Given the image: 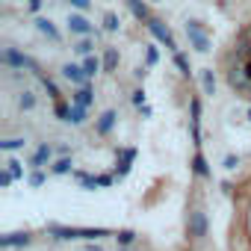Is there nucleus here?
<instances>
[{
    "instance_id": "7ed1b4c3",
    "label": "nucleus",
    "mask_w": 251,
    "mask_h": 251,
    "mask_svg": "<svg viewBox=\"0 0 251 251\" xmlns=\"http://www.w3.org/2000/svg\"><path fill=\"white\" fill-rule=\"evenodd\" d=\"M148 30H151V33H154V39H160V42H163L169 50H177V45H175V36H172V30H169L163 21L151 18V21H148Z\"/></svg>"
},
{
    "instance_id": "39448f33",
    "label": "nucleus",
    "mask_w": 251,
    "mask_h": 251,
    "mask_svg": "<svg viewBox=\"0 0 251 251\" xmlns=\"http://www.w3.org/2000/svg\"><path fill=\"white\" fill-rule=\"evenodd\" d=\"M189 233L192 236H207V216H204V210H192L189 213Z\"/></svg>"
},
{
    "instance_id": "2f4dec72",
    "label": "nucleus",
    "mask_w": 251,
    "mask_h": 251,
    "mask_svg": "<svg viewBox=\"0 0 251 251\" xmlns=\"http://www.w3.org/2000/svg\"><path fill=\"white\" fill-rule=\"evenodd\" d=\"M12 180H15V177H12V175H9V169H6V172H3V175H0V186H9V183H12Z\"/></svg>"
},
{
    "instance_id": "473e14b6",
    "label": "nucleus",
    "mask_w": 251,
    "mask_h": 251,
    "mask_svg": "<svg viewBox=\"0 0 251 251\" xmlns=\"http://www.w3.org/2000/svg\"><path fill=\"white\" fill-rule=\"evenodd\" d=\"M109 183H112V177H109V175H100V177H98V186H109Z\"/></svg>"
},
{
    "instance_id": "c85d7f7f",
    "label": "nucleus",
    "mask_w": 251,
    "mask_h": 251,
    "mask_svg": "<svg viewBox=\"0 0 251 251\" xmlns=\"http://www.w3.org/2000/svg\"><path fill=\"white\" fill-rule=\"evenodd\" d=\"M133 103H136V106H145V92H142V89L133 92Z\"/></svg>"
},
{
    "instance_id": "f8f14e48",
    "label": "nucleus",
    "mask_w": 251,
    "mask_h": 251,
    "mask_svg": "<svg viewBox=\"0 0 251 251\" xmlns=\"http://www.w3.org/2000/svg\"><path fill=\"white\" fill-rule=\"evenodd\" d=\"M36 27H39V33H45L48 39H53V42H59V33H56V27L48 21V18H36Z\"/></svg>"
},
{
    "instance_id": "6e6552de",
    "label": "nucleus",
    "mask_w": 251,
    "mask_h": 251,
    "mask_svg": "<svg viewBox=\"0 0 251 251\" xmlns=\"http://www.w3.org/2000/svg\"><path fill=\"white\" fill-rule=\"evenodd\" d=\"M115 118H118V115H115V109H106V112L98 118V133H100V136H106V133L115 127Z\"/></svg>"
},
{
    "instance_id": "9d476101",
    "label": "nucleus",
    "mask_w": 251,
    "mask_h": 251,
    "mask_svg": "<svg viewBox=\"0 0 251 251\" xmlns=\"http://www.w3.org/2000/svg\"><path fill=\"white\" fill-rule=\"evenodd\" d=\"M50 154H53V151H50V145H39V151L33 154L30 166H33V169H42V166H45V163L50 160Z\"/></svg>"
},
{
    "instance_id": "9b49d317",
    "label": "nucleus",
    "mask_w": 251,
    "mask_h": 251,
    "mask_svg": "<svg viewBox=\"0 0 251 251\" xmlns=\"http://www.w3.org/2000/svg\"><path fill=\"white\" fill-rule=\"evenodd\" d=\"M127 6H130V12H133L139 21H145V24L151 21V12H148V6L142 3V0H127Z\"/></svg>"
},
{
    "instance_id": "0eeeda50",
    "label": "nucleus",
    "mask_w": 251,
    "mask_h": 251,
    "mask_svg": "<svg viewBox=\"0 0 251 251\" xmlns=\"http://www.w3.org/2000/svg\"><path fill=\"white\" fill-rule=\"evenodd\" d=\"M68 27H71V33H77V36H89V33H92V24H89L83 15H68Z\"/></svg>"
},
{
    "instance_id": "dca6fc26",
    "label": "nucleus",
    "mask_w": 251,
    "mask_h": 251,
    "mask_svg": "<svg viewBox=\"0 0 251 251\" xmlns=\"http://www.w3.org/2000/svg\"><path fill=\"white\" fill-rule=\"evenodd\" d=\"M192 172H195V175H201V177H207V175H210V166H207V160H204L201 154H195V157H192Z\"/></svg>"
},
{
    "instance_id": "f257e3e1",
    "label": "nucleus",
    "mask_w": 251,
    "mask_h": 251,
    "mask_svg": "<svg viewBox=\"0 0 251 251\" xmlns=\"http://www.w3.org/2000/svg\"><path fill=\"white\" fill-rule=\"evenodd\" d=\"M0 59H3V65H9V68H30V71H39V65H36L27 53H18L15 48H6Z\"/></svg>"
},
{
    "instance_id": "393cba45",
    "label": "nucleus",
    "mask_w": 251,
    "mask_h": 251,
    "mask_svg": "<svg viewBox=\"0 0 251 251\" xmlns=\"http://www.w3.org/2000/svg\"><path fill=\"white\" fill-rule=\"evenodd\" d=\"M145 59H148V65H157L160 53H157V48H154V45H148V53H145Z\"/></svg>"
},
{
    "instance_id": "cd10ccee",
    "label": "nucleus",
    "mask_w": 251,
    "mask_h": 251,
    "mask_svg": "<svg viewBox=\"0 0 251 251\" xmlns=\"http://www.w3.org/2000/svg\"><path fill=\"white\" fill-rule=\"evenodd\" d=\"M42 183H45V175H42V172L36 169V172L30 175V186H42Z\"/></svg>"
},
{
    "instance_id": "a211bd4d",
    "label": "nucleus",
    "mask_w": 251,
    "mask_h": 251,
    "mask_svg": "<svg viewBox=\"0 0 251 251\" xmlns=\"http://www.w3.org/2000/svg\"><path fill=\"white\" fill-rule=\"evenodd\" d=\"M100 65H103V62H98V56H89V53H86V59H83V68H86V74H89V77H95V71H98Z\"/></svg>"
},
{
    "instance_id": "bb28decb",
    "label": "nucleus",
    "mask_w": 251,
    "mask_h": 251,
    "mask_svg": "<svg viewBox=\"0 0 251 251\" xmlns=\"http://www.w3.org/2000/svg\"><path fill=\"white\" fill-rule=\"evenodd\" d=\"M6 166H9V175H12V177H21V175H24V172H21V163H18V160H9Z\"/></svg>"
},
{
    "instance_id": "1a4fd4ad",
    "label": "nucleus",
    "mask_w": 251,
    "mask_h": 251,
    "mask_svg": "<svg viewBox=\"0 0 251 251\" xmlns=\"http://www.w3.org/2000/svg\"><path fill=\"white\" fill-rule=\"evenodd\" d=\"M133 157H136V151H133V148L121 151V160H118V169H115V175H118V177H124V175L130 172V163H133Z\"/></svg>"
},
{
    "instance_id": "b1692460",
    "label": "nucleus",
    "mask_w": 251,
    "mask_h": 251,
    "mask_svg": "<svg viewBox=\"0 0 251 251\" xmlns=\"http://www.w3.org/2000/svg\"><path fill=\"white\" fill-rule=\"evenodd\" d=\"M133 239H136V233H133V230H118V242H121V245H130Z\"/></svg>"
},
{
    "instance_id": "f704fd0d",
    "label": "nucleus",
    "mask_w": 251,
    "mask_h": 251,
    "mask_svg": "<svg viewBox=\"0 0 251 251\" xmlns=\"http://www.w3.org/2000/svg\"><path fill=\"white\" fill-rule=\"evenodd\" d=\"M30 9H33V12H39V9H42V0H30Z\"/></svg>"
},
{
    "instance_id": "5701e85b",
    "label": "nucleus",
    "mask_w": 251,
    "mask_h": 251,
    "mask_svg": "<svg viewBox=\"0 0 251 251\" xmlns=\"http://www.w3.org/2000/svg\"><path fill=\"white\" fill-rule=\"evenodd\" d=\"M0 148H3V151H15V148H24V139H6V142H0Z\"/></svg>"
},
{
    "instance_id": "ddd939ff",
    "label": "nucleus",
    "mask_w": 251,
    "mask_h": 251,
    "mask_svg": "<svg viewBox=\"0 0 251 251\" xmlns=\"http://www.w3.org/2000/svg\"><path fill=\"white\" fill-rule=\"evenodd\" d=\"M115 68H118V50L106 48L103 50V71H115Z\"/></svg>"
},
{
    "instance_id": "c9c22d12",
    "label": "nucleus",
    "mask_w": 251,
    "mask_h": 251,
    "mask_svg": "<svg viewBox=\"0 0 251 251\" xmlns=\"http://www.w3.org/2000/svg\"><path fill=\"white\" fill-rule=\"evenodd\" d=\"M245 74H248V80H251V59L245 62Z\"/></svg>"
},
{
    "instance_id": "f03ea898",
    "label": "nucleus",
    "mask_w": 251,
    "mask_h": 251,
    "mask_svg": "<svg viewBox=\"0 0 251 251\" xmlns=\"http://www.w3.org/2000/svg\"><path fill=\"white\" fill-rule=\"evenodd\" d=\"M186 36H189V42H192V48L198 53H207L210 50V39H207V33H204V27L198 21H189L186 24Z\"/></svg>"
},
{
    "instance_id": "c756f323",
    "label": "nucleus",
    "mask_w": 251,
    "mask_h": 251,
    "mask_svg": "<svg viewBox=\"0 0 251 251\" xmlns=\"http://www.w3.org/2000/svg\"><path fill=\"white\" fill-rule=\"evenodd\" d=\"M89 50H92V42H89V39H83V42L77 45V53H89Z\"/></svg>"
},
{
    "instance_id": "4468645a",
    "label": "nucleus",
    "mask_w": 251,
    "mask_h": 251,
    "mask_svg": "<svg viewBox=\"0 0 251 251\" xmlns=\"http://www.w3.org/2000/svg\"><path fill=\"white\" fill-rule=\"evenodd\" d=\"M71 103H80V106H89V103H92V89H89V86H80V89L74 92V98H71Z\"/></svg>"
},
{
    "instance_id": "72a5a7b5",
    "label": "nucleus",
    "mask_w": 251,
    "mask_h": 251,
    "mask_svg": "<svg viewBox=\"0 0 251 251\" xmlns=\"http://www.w3.org/2000/svg\"><path fill=\"white\" fill-rule=\"evenodd\" d=\"M71 3H74L77 9H89V0H71Z\"/></svg>"
},
{
    "instance_id": "aec40b11",
    "label": "nucleus",
    "mask_w": 251,
    "mask_h": 251,
    "mask_svg": "<svg viewBox=\"0 0 251 251\" xmlns=\"http://www.w3.org/2000/svg\"><path fill=\"white\" fill-rule=\"evenodd\" d=\"M103 30H106V33H115V30H118V15H115V12H106V15H103Z\"/></svg>"
},
{
    "instance_id": "412c9836",
    "label": "nucleus",
    "mask_w": 251,
    "mask_h": 251,
    "mask_svg": "<svg viewBox=\"0 0 251 251\" xmlns=\"http://www.w3.org/2000/svg\"><path fill=\"white\" fill-rule=\"evenodd\" d=\"M18 106H21V109H33V106H36V95H33V92H21Z\"/></svg>"
},
{
    "instance_id": "423d86ee",
    "label": "nucleus",
    "mask_w": 251,
    "mask_h": 251,
    "mask_svg": "<svg viewBox=\"0 0 251 251\" xmlns=\"http://www.w3.org/2000/svg\"><path fill=\"white\" fill-rule=\"evenodd\" d=\"M30 233L27 230H18V233H6L0 236V248H18V245H30Z\"/></svg>"
},
{
    "instance_id": "7c9ffc66",
    "label": "nucleus",
    "mask_w": 251,
    "mask_h": 251,
    "mask_svg": "<svg viewBox=\"0 0 251 251\" xmlns=\"http://www.w3.org/2000/svg\"><path fill=\"white\" fill-rule=\"evenodd\" d=\"M236 166H239V157H233V154L225 157V169H236Z\"/></svg>"
},
{
    "instance_id": "4be33fe9",
    "label": "nucleus",
    "mask_w": 251,
    "mask_h": 251,
    "mask_svg": "<svg viewBox=\"0 0 251 251\" xmlns=\"http://www.w3.org/2000/svg\"><path fill=\"white\" fill-rule=\"evenodd\" d=\"M175 65L180 68V74H186V77H189V59H186L183 53H177V50H175Z\"/></svg>"
},
{
    "instance_id": "a878e982",
    "label": "nucleus",
    "mask_w": 251,
    "mask_h": 251,
    "mask_svg": "<svg viewBox=\"0 0 251 251\" xmlns=\"http://www.w3.org/2000/svg\"><path fill=\"white\" fill-rule=\"evenodd\" d=\"M68 115H71V106H65V103H56V118L68 121Z\"/></svg>"
},
{
    "instance_id": "20e7f679",
    "label": "nucleus",
    "mask_w": 251,
    "mask_h": 251,
    "mask_svg": "<svg viewBox=\"0 0 251 251\" xmlns=\"http://www.w3.org/2000/svg\"><path fill=\"white\" fill-rule=\"evenodd\" d=\"M62 77L71 80V83H77V86H86V80H89L86 68H83V65H74V62H65V65H62Z\"/></svg>"
},
{
    "instance_id": "e433bc0d",
    "label": "nucleus",
    "mask_w": 251,
    "mask_h": 251,
    "mask_svg": "<svg viewBox=\"0 0 251 251\" xmlns=\"http://www.w3.org/2000/svg\"><path fill=\"white\" fill-rule=\"evenodd\" d=\"M248 121H251V109H248Z\"/></svg>"
},
{
    "instance_id": "f3484780",
    "label": "nucleus",
    "mask_w": 251,
    "mask_h": 251,
    "mask_svg": "<svg viewBox=\"0 0 251 251\" xmlns=\"http://www.w3.org/2000/svg\"><path fill=\"white\" fill-rule=\"evenodd\" d=\"M68 121H71V124H83V121H86V106L71 103V115H68Z\"/></svg>"
},
{
    "instance_id": "2eb2a0df",
    "label": "nucleus",
    "mask_w": 251,
    "mask_h": 251,
    "mask_svg": "<svg viewBox=\"0 0 251 251\" xmlns=\"http://www.w3.org/2000/svg\"><path fill=\"white\" fill-rule=\"evenodd\" d=\"M201 86H204V95H216V77H213L210 68L201 71Z\"/></svg>"
},
{
    "instance_id": "6ab92c4d",
    "label": "nucleus",
    "mask_w": 251,
    "mask_h": 251,
    "mask_svg": "<svg viewBox=\"0 0 251 251\" xmlns=\"http://www.w3.org/2000/svg\"><path fill=\"white\" fill-rule=\"evenodd\" d=\"M71 166H74V163H71V157H62V160H56V163H53V175H68V172H71Z\"/></svg>"
}]
</instances>
